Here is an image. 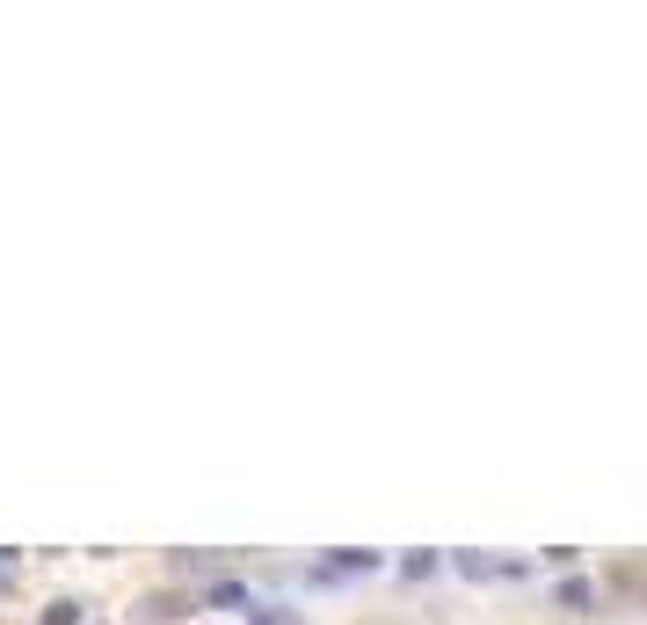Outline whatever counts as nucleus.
I'll use <instances>...</instances> for the list:
<instances>
[{
    "instance_id": "obj_1",
    "label": "nucleus",
    "mask_w": 647,
    "mask_h": 625,
    "mask_svg": "<svg viewBox=\"0 0 647 625\" xmlns=\"http://www.w3.org/2000/svg\"><path fill=\"white\" fill-rule=\"evenodd\" d=\"M371 568H379V553H357V545H335V553H328V568H320V574H371Z\"/></svg>"
},
{
    "instance_id": "obj_2",
    "label": "nucleus",
    "mask_w": 647,
    "mask_h": 625,
    "mask_svg": "<svg viewBox=\"0 0 647 625\" xmlns=\"http://www.w3.org/2000/svg\"><path fill=\"white\" fill-rule=\"evenodd\" d=\"M458 568H466L473 582H488V574H524V560H488V553H458Z\"/></svg>"
},
{
    "instance_id": "obj_3",
    "label": "nucleus",
    "mask_w": 647,
    "mask_h": 625,
    "mask_svg": "<svg viewBox=\"0 0 647 625\" xmlns=\"http://www.w3.org/2000/svg\"><path fill=\"white\" fill-rule=\"evenodd\" d=\"M182 611H190V596H168V590H160V596H146V604H139V618L146 625H168V618H182Z\"/></svg>"
},
{
    "instance_id": "obj_4",
    "label": "nucleus",
    "mask_w": 647,
    "mask_h": 625,
    "mask_svg": "<svg viewBox=\"0 0 647 625\" xmlns=\"http://www.w3.org/2000/svg\"><path fill=\"white\" fill-rule=\"evenodd\" d=\"M36 625H88V604H81V596H59V604H44Z\"/></svg>"
},
{
    "instance_id": "obj_5",
    "label": "nucleus",
    "mask_w": 647,
    "mask_h": 625,
    "mask_svg": "<svg viewBox=\"0 0 647 625\" xmlns=\"http://www.w3.org/2000/svg\"><path fill=\"white\" fill-rule=\"evenodd\" d=\"M560 604H568V611H590L596 590H590V582H560Z\"/></svg>"
},
{
    "instance_id": "obj_6",
    "label": "nucleus",
    "mask_w": 647,
    "mask_h": 625,
    "mask_svg": "<svg viewBox=\"0 0 647 625\" xmlns=\"http://www.w3.org/2000/svg\"><path fill=\"white\" fill-rule=\"evenodd\" d=\"M211 604H255V596H247L241 582H211Z\"/></svg>"
}]
</instances>
